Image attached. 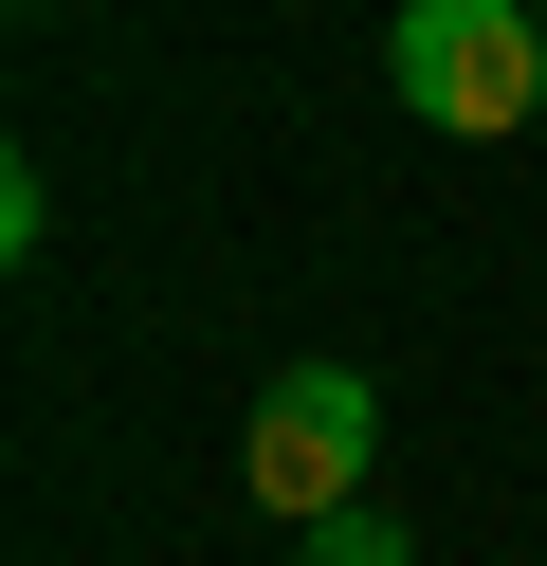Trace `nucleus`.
<instances>
[{
  "label": "nucleus",
  "mask_w": 547,
  "mask_h": 566,
  "mask_svg": "<svg viewBox=\"0 0 547 566\" xmlns=\"http://www.w3.org/2000/svg\"><path fill=\"white\" fill-rule=\"evenodd\" d=\"M383 74L420 128H547V38H529V0H401L383 19Z\"/></svg>",
  "instance_id": "obj_1"
},
{
  "label": "nucleus",
  "mask_w": 547,
  "mask_h": 566,
  "mask_svg": "<svg viewBox=\"0 0 547 566\" xmlns=\"http://www.w3.org/2000/svg\"><path fill=\"white\" fill-rule=\"evenodd\" d=\"M365 439H383V384H365V366H292V384H255V439H238V475H255V512L328 530V512L365 493Z\"/></svg>",
  "instance_id": "obj_2"
},
{
  "label": "nucleus",
  "mask_w": 547,
  "mask_h": 566,
  "mask_svg": "<svg viewBox=\"0 0 547 566\" xmlns=\"http://www.w3.org/2000/svg\"><path fill=\"white\" fill-rule=\"evenodd\" d=\"M311 566H420V548H401V530H383V512H365V493H347V512L311 530Z\"/></svg>",
  "instance_id": "obj_3"
}]
</instances>
